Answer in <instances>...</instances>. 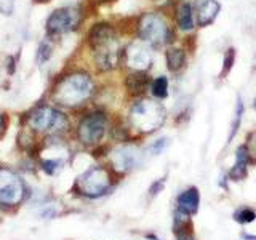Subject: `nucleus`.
<instances>
[{"instance_id": "3", "label": "nucleus", "mask_w": 256, "mask_h": 240, "mask_svg": "<svg viewBox=\"0 0 256 240\" xmlns=\"http://www.w3.org/2000/svg\"><path fill=\"white\" fill-rule=\"evenodd\" d=\"M165 109L162 104L141 100L130 109V124L142 133H150L164 124Z\"/></svg>"}, {"instance_id": "16", "label": "nucleus", "mask_w": 256, "mask_h": 240, "mask_svg": "<svg viewBox=\"0 0 256 240\" xmlns=\"http://www.w3.org/2000/svg\"><path fill=\"white\" fill-rule=\"evenodd\" d=\"M149 86V77L144 72H133L126 78V90L134 96H141Z\"/></svg>"}, {"instance_id": "20", "label": "nucleus", "mask_w": 256, "mask_h": 240, "mask_svg": "<svg viewBox=\"0 0 256 240\" xmlns=\"http://www.w3.org/2000/svg\"><path fill=\"white\" fill-rule=\"evenodd\" d=\"M236 62V50L234 48H229V50L226 52V54H224V60H222V70H221V77H226L232 66H234Z\"/></svg>"}, {"instance_id": "14", "label": "nucleus", "mask_w": 256, "mask_h": 240, "mask_svg": "<svg viewBox=\"0 0 256 240\" xmlns=\"http://www.w3.org/2000/svg\"><path fill=\"white\" fill-rule=\"evenodd\" d=\"M248 162H250V154H248V148L246 146L237 148V152H236V165L232 166V170L229 173L230 180L242 181L245 176H246V173H248V170H246Z\"/></svg>"}, {"instance_id": "24", "label": "nucleus", "mask_w": 256, "mask_h": 240, "mask_svg": "<svg viewBox=\"0 0 256 240\" xmlns=\"http://www.w3.org/2000/svg\"><path fill=\"white\" fill-rule=\"evenodd\" d=\"M164 184H165V180L162 178V180H158V181H156L154 184L150 186V189H149V192H150V196L154 197V196H157L160 190L164 189Z\"/></svg>"}, {"instance_id": "28", "label": "nucleus", "mask_w": 256, "mask_h": 240, "mask_svg": "<svg viewBox=\"0 0 256 240\" xmlns=\"http://www.w3.org/2000/svg\"><path fill=\"white\" fill-rule=\"evenodd\" d=\"M34 2H40V4H45V2H48V0H34Z\"/></svg>"}, {"instance_id": "17", "label": "nucleus", "mask_w": 256, "mask_h": 240, "mask_svg": "<svg viewBox=\"0 0 256 240\" xmlns=\"http://www.w3.org/2000/svg\"><path fill=\"white\" fill-rule=\"evenodd\" d=\"M165 60H166L168 70L178 72L184 66V62H186V54H184V52L180 50V48H170L165 54Z\"/></svg>"}, {"instance_id": "15", "label": "nucleus", "mask_w": 256, "mask_h": 240, "mask_svg": "<svg viewBox=\"0 0 256 240\" xmlns=\"http://www.w3.org/2000/svg\"><path fill=\"white\" fill-rule=\"evenodd\" d=\"M176 22L178 28L182 32H189L196 28V20H194V8L188 2H181L176 8Z\"/></svg>"}, {"instance_id": "9", "label": "nucleus", "mask_w": 256, "mask_h": 240, "mask_svg": "<svg viewBox=\"0 0 256 240\" xmlns=\"http://www.w3.org/2000/svg\"><path fill=\"white\" fill-rule=\"evenodd\" d=\"M80 22V12L74 6H64L54 10L46 20V30L52 36L66 34L74 30Z\"/></svg>"}, {"instance_id": "25", "label": "nucleus", "mask_w": 256, "mask_h": 240, "mask_svg": "<svg viewBox=\"0 0 256 240\" xmlns=\"http://www.w3.org/2000/svg\"><path fill=\"white\" fill-rule=\"evenodd\" d=\"M5 130H6V117L4 112H0V138L4 136Z\"/></svg>"}, {"instance_id": "19", "label": "nucleus", "mask_w": 256, "mask_h": 240, "mask_svg": "<svg viewBox=\"0 0 256 240\" xmlns=\"http://www.w3.org/2000/svg\"><path fill=\"white\" fill-rule=\"evenodd\" d=\"M242 116H244V102L242 100L237 101V108H236V114H234V122H232V126H230V133H229V141H232V138L237 134L238 128H240V124H242Z\"/></svg>"}, {"instance_id": "27", "label": "nucleus", "mask_w": 256, "mask_h": 240, "mask_svg": "<svg viewBox=\"0 0 256 240\" xmlns=\"http://www.w3.org/2000/svg\"><path fill=\"white\" fill-rule=\"evenodd\" d=\"M178 240H194L192 237H184V238H178Z\"/></svg>"}, {"instance_id": "23", "label": "nucleus", "mask_w": 256, "mask_h": 240, "mask_svg": "<svg viewBox=\"0 0 256 240\" xmlns=\"http://www.w3.org/2000/svg\"><path fill=\"white\" fill-rule=\"evenodd\" d=\"M166 144H168V140L166 138H160L158 141H156L154 144H152L149 149H150L152 154H160V152H162L166 148Z\"/></svg>"}, {"instance_id": "26", "label": "nucleus", "mask_w": 256, "mask_h": 240, "mask_svg": "<svg viewBox=\"0 0 256 240\" xmlns=\"http://www.w3.org/2000/svg\"><path fill=\"white\" fill-rule=\"evenodd\" d=\"M242 238L244 240H256V237L250 236V234H242Z\"/></svg>"}, {"instance_id": "21", "label": "nucleus", "mask_w": 256, "mask_h": 240, "mask_svg": "<svg viewBox=\"0 0 256 240\" xmlns=\"http://www.w3.org/2000/svg\"><path fill=\"white\" fill-rule=\"evenodd\" d=\"M234 220L240 224H248L256 220V213L253 210H250V208H244V210H238L234 214Z\"/></svg>"}, {"instance_id": "1", "label": "nucleus", "mask_w": 256, "mask_h": 240, "mask_svg": "<svg viewBox=\"0 0 256 240\" xmlns=\"http://www.w3.org/2000/svg\"><path fill=\"white\" fill-rule=\"evenodd\" d=\"M88 44L94 52L96 66L101 70H110L118 64V42L116 30L110 24H94L88 32Z\"/></svg>"}, {"instance_id": "2", "label": "nucleus", "mask_w": 256, "mask_h": 240, "mask_svg": "<svg viewBox=\"0 0 256 240\" xmlns=\"http://www.w3.org/2000/svg\"><path fill=\"white\" fill-rule=\"evenodd\" d=\"M94 85L92 77L85 72H74L64 77L56 85L53 100L64 106H77L82 104L93 94Z\"/></svg>"}, {"instance_id": "4", "label": "nucleus", "mask_w": 256, "mask_h": 240, "mask_svg": "<svg viewBox=\"0 0 256 240\" xmlns=\"http://www.w3.org/2000/svg\"><path fill=\"white\" fill-rule=\"evenodd\" d=\"M138 37L144 44L160 46L172 40V29L158 13H144L138 21Z\"/></svg>"}, {"instance_id": "11", "label": "nucleus", "mask_w": 256, "mask_h": 240, "mask_svg": "<svg viewBox=\"0 0 256 240\" xmlns=\"http://www.w3.org/2000/svg\"><path fill=\"white\" fill-rule=\"evenodd\" d=\"M140 160H141L140 150L132 146H124L112 154V164H114L116 170L122 173L133 170V168L140 164Z\"/></svg>"}, {"instance_id": "5", "label": "nucleus", "mask_w": 256, "mask_h": 240, "mask_svg": "<svg viewBox=\"0 0 256 240\" xmlns=\"http://www.w3.org/2000/svg\"><path fill=\"white\" fill-rule=\"evenodd\" d=\"M110 174L106 168L102 166H92L90 170H86L84 174L78 176L76 182V188L80 196L98 198L104 196L110 188Z\"/></svg>"}, {"instance_id": "22", "label": "nucleus", "mask_w": 256, "mask_h": 240, "mask_svg": "<svg viewBox=\"0 0 256 240\" xmlns=\"http://www.w3.org/2000/svg\"><path fill=\"white\" fill-rule=\"evenodd\" d=\"M52 50H53V46L48 44V42H42L38 46V50H37V61L42 64V62H46L48 60L52 58Z\"/></svg>"}, {"instance_id": "29", "label": "nucleus", "mask_w": 256, "mask_h": 240, "mask_svg": "<svg viewBox=\"0 0 256 240\" xmlns=\"http://www.w3.org/2000/svg\"><path fill=\"white\" fill-rule=\"evenodd\" d=\"M100 2H110V0H100Z\"/></svg>"}, {"instance_id": "8", "label": "nucleus", "mask_w": 256, "mask_h": 240, "mask_svg": "<svg viewBox=\"0 0 256 240\" xmlns=\"http://www.w3.org/2000/svg\"><path fill=\"white\" fill-rule=\"evenodd\" d=\"M108 128V117L104 112L94 110L85 116L77 126V136L84 144H96L102 140Z\"/></svg>"}, {"instance_id": "6", "label": "nucleus", "mask_w": 256, "mask_h": 240, "mask_svg": "<svg viewBox=\"0 0 256 240\" xmlns=\"http://www.w3.org/2000/svg\"><path fill=\"white\" fill-rule=\"evenodd\" d=\"M28 125L36 132L58 133L68 126V118L52 106H38L28 116Z\"/></svg>"}, {"instance_id": "12", "label": "nucleus", "mask_w": 256, "mask_h": 240, "mask_svg": "<svg viewBox=\"0 0 256 240\" xmlns=\"http://www.w3.org/2000/svg\"><path fill=\"white\" fill-rule=\"evenodd\" d=\"M221 10V5L220 2H216V0H205L204 4H200L198 8H197V22L198 26H208V24H212L216 16H218Z\"/></svg>"}, {"instance_id": "13", "label": "nucleus", "mask_w": 256, "mask_h": 240, "mask_svg": "<svg viewBox=\"0 0 256 240\" xmlns=\"http://www.w3.org/2000/svg\"><path fill=\"white\" fill-rule=\"evenodd\" d=\"M198 204H200V194L197 188H190L178 196V210L188 214H196L198 210Z\"/></svg>"}, {"instance_id": "10", "label": "nucleus", "mask_w": 256, "mask_h": 240, "mask_svg": "<svg viewBox=\"0 0 256 240\" xmlns=\"http://www.w3.org/2000/svg\"><path fill=\"white\" fill-rule=\"evenodd\" d=\"M125 60L134 72H144L152 64V53L144 42H134L128 45L125 52Z\"/></svg>"}, {"instance_id": "18", "label": "nucleus", "mask_w": 256, "mask_h": 240, "mask_svg": "<svg viewBox=\"0 0 256 240\" xmlns=\"http://www.w3.org/2000/svg\"><path fill=\"white\" fill-rule=\"evenodd\" d=\"M150 90H152V94H154L157 100H165L168 96V78L164 76L157 77L154 82H152Z\"/></svg>"}, {"instance_id": "7", "label": "nucleus", "mask_w": 256, "mask_h": 240, "mask_svg": "<svg viewBox=\"0 0 256 240\" xmlns=\"http://www.w3.org/2000/svg\"><path fill=\"white\" fill-rule=\"evenodd\" d=\"M26 196V184L10 168L0 166V204L5 206L20 205Z\"/></svg>"}]
</instances>
